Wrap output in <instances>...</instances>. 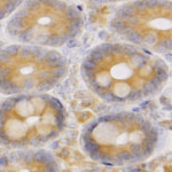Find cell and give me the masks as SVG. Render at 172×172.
I'll use <instances>...</instances> for the list:
<instances>
[{
  "instance_id": "1",
  "label": "cell",
  "mask_w": 172,
  "mask_h": 172,
  "mask_svg": "<svg viewBox=\"0 0 172 172\" xmlns=\"http://www.w3.org/2000/svg\"><path fill=\"white\" fill-rule=\"evenodd\" d=\"M80 75L92 93L108 103L131 105L154 97L166 84V62L130 43L94 46L80 65Z\"/></svg>"
},
{
  "instance_id": "9",
  "label": "cell",
  "mask_w": 172,
  "mask_h": 172,
  "mask_svg": "<svg viewBox=\"0 0 172 172\" xmlns=\"http://www.w3.org/2000/svg\"><path fill=\"white\" fill-rule=\"evenodd\" d=\"M95 2H103V4H111V2H120V1H125V0H92Z\"/></svg>"
},
{
  "instance_id": "2",
  "label": "cell",
  "mask_w": 172,
  "mask_h": 172,
  "mask_svg": "<svg viewBox=\"0 0 172 172\" xmlns=\"http://www.w3.org/2000/svg\"><path fill=\"white\" fill-rule=\"evenodd\" d=\"M158 129L149 119L132 111L101 115L88 122L80 133V147L97 163L120 166L142 162L155 153Z\"/></svg>"
},
{
  "instance_id": "8",
  "label": "cell",
  "mask_w": 172,
  "mask_h": 172,
  "mask_svg": "<svg viewBox=\"0 0 172 172\" xmlns=\"http://www.w3.org/2000/svg\"><path fill=\"white\" fill-rule=\"evenodd\" d=\"M24 0H0V21L7 19L16 11Z\"/></svg>"
},
{
  "instance_id": "3",
  "label": "cell",
  "mask_w": 172,
  "mask_h": 172,
  "mask_svg": "<svg viewBox=\"0 0 172 172\" xmlns=\"http://www.w3.org/2000/svg\"><path fill=\"white\" fill-rule=\"evenodd\" d=\"M67 109L47 93L16 94L0 102V146L34 148L55 140L67 125Z\"/></svg>"
},
{
  "instance_id": "5",
  "label": "cell",
  "mask_w": 172,
  "mask_h": 172,
  "mask_svg": "<svg viewBox=\"0 0 172 172\" xmlns=\"http://www.w3.org/2000/svg\"><path fill=\"white\" fill-rule=\"evenodd\" d=\"M68 74L62 53L47 47L11 44L0 48V93L16 95L45 93Z\"/></svg>"
},
{
  "instance_id": "6",
  "label": "cell",
  "mask_w": 172,
  "mask_h": 172,
  "mask_svg": "<svg viewBox=\"0 0 172 172\" xmlns=\"http://www.w3.org/2000/svg\"><path fill=\"white\" fill-rule=\"evenodd\" d=\"M110 28L130 44L154 54L171 52V1L131 0L115 11Z\"/></svg>"
},
{
  "instance_id": "4",
  "label": "cell",
  "mask_w": 172,
  "mask_h": 172,
  "mask_svg": "<svg viewBox=\"0 0 172 172\" xmlns=\"http://www.w3.org/2000/svg\"><path fill=\"white\" fill-rule=\"evenodd\" d=\"M83 13L67 0H24L6 24L7 34L21 44L62 47L84 29Z\"/></svg>"
},
{
  "instance_id": "7",
  "label": "cell",
  "mask_w": 172,
  "mask_h": 172,
  "mask_svg": "<svg viewBox=\"0 0 172 172\" xmlns=\"http://www.w3.org/2000/svg\"><path fill=\"white\" fill-rule=\"evenodd\" d=\"M0 172H60V165L48 150L22 149L0 156Z\"/></svg>"
}]
</instances>
